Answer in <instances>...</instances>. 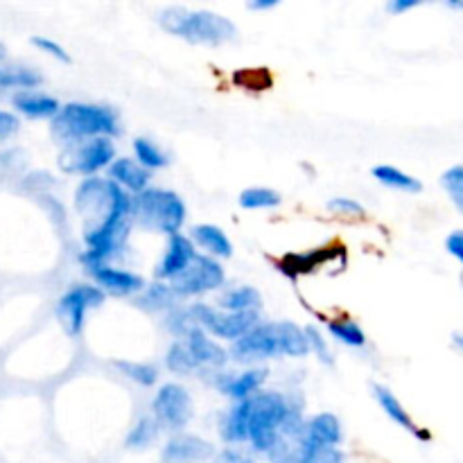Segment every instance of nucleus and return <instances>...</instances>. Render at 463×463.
<instances>
[{
    "mask_svg": "<svg viewBox=\"0 0 463 463\" xmlns=\"http://www.w3.org/2000/svg\"><path fill=\"white\" fill-rule=\"evenodd\" d=\"M184 342L188 344L190 353H193L194 360L199 362L202 369H224L231 362L229 348L217 344V339L213 337V335H208L203 328H199V326L184 339Z\"/></svg>",
    "mask_w": 463,
    "mask_h": 463,
    "instance_id": "17",
    "label": "nucleus"
},
{
    "mask_svg": "<svg viewBox=\"0 0 463 463\" xmlns=\"http://www.w3.org/2000/svg\"><path fill=\"white\" fill-rule=\"evenodd\" d=\"M41 75L32 68L18 66H0V89H18L34 90L41 84Z\"/></svg>",
    "mask_w": 463,
    "mask_h": 463,
    "instance_id": "31",
    "label": "nucleus"
},
{
    "mask_svg": "<svg viewBox=\"0 0 463 463\" xmlns=\"http://www.w3.org/2000/svg\"><path fill=\"white\" fill-rule=\"evenodd\" d=\"M280 0H249L247 3V9H251V12H269V9L279 7Z\"/></svg>",
    "mask_w": 463,
    "mask_h": 463,
    "instance_id": "44",
    "label": "nucleus"
},
{
    "mask_svg": "<svg viewBox=\"0 0 463 463\" xmlns=\"http://www.w3.org/2000/svg\"><path fill=\"white\" fill-rule=\"evenodd\" d=\"M116 369L131 380L138 387H154L158 383V366L149 364V362H129V360H118L113 362Z\"/></svg>",
    "mask_w": 463,
    "mask_h": 463,
    "instance_id": "32",
    "label": "nucleus"
},
{
    "mask_svg": "<svg viewBox=\"0 0 463 463\" xmlns=\"http://www.w3.org/2000/svg\"><path fill=\"white\" fill-rule=\"evenodd\" d=\"M32 45L39 48L43 54H48V57L57 59V61L71 63V54L66 52V48L61 43H57V41L50 39V36H32Z\"/></svg>",
    "mask_w": 463,
    "mask_h": 463,
    "instance_id": "39",
    "label": "nucleus"
},
{
    "mask_svg": "<svg viewBox=\"0 0 463 463\" xmlns=\"http://www.w3.org/2000/svg\"><path fill=\"white\" fill-rule=\"evenodd\" d=\"M217 307L229 312H240V315H262L265 307V298H262L260 289L251 288V285H235V288L224 289L217 298Z\"/></svg>",
    "mask_w": 463,
    "mask_h": 463,
    "instance_id": "21",
    "label": "nucleus"
},
{
    "mask_svg": "<svg viewBox=\"0 0 463 463\" xmlns=\"http://www.w3.org/2000/svg\"><path fill=\"white\" fill-rule=\"evenodd\" d=\"M328 333L335 342L344 344L348 348H364L366 346V333L362 330L360 324L351 319H335L328 324Z\"/></svg>",
    "mask_w": 463,
    "mask_h": 463,
    "instance_id": "33",
    "label": "nucleus"
},
{
    "mask_svg": "<svg viewBox=\"0 0 463 463\" xmlns=\"http://www.w3.org/2000/svg\"><path fill=\"white\" fill-rule=\"evenodd\" d=\"M217 463H253L251 457L242 455L240 450H224L217 457Z\"/></svg>",
    "mask_w": 463,
    "mask_h": 463,
    "instance_id": "43",
    "label": "nucleus"
},
{
    "mask_svg": "<svg viewBox=\"0 0 463 463\" xmlns=\"http://www.w3.org/2000/svg\"><path fill=\"white\" fill-rule=\"evenodd\" d=\"M104 298H107V294L93 283H81L68 288L66 294L57 303V319L61 324L63 333L77 337L84 330L89 312L102 306Z\"/></svg>",
    "mask_w": 463,
    "mask_h": 463,
    "instance_id": "10",
    "label": "nucleus"
},
{
    "mask_svg": "<svg viewBox=\"0 0 463 463\" xmlns=\"http://www.w3.org/2000/svg\"><path fill=\"white\" fill-rule=\"evenodd\" d=\"M306 335H307V344H310V353L321 362V364H333L335 355H333V348H330L328 339L324 337L317 326H306Z\"/></svg>",
    "mask_w": 463,
    "mask_h": 463,
    "instance_id": "37",
    "label": "nucleus"
},
{
    "mask_svg": "<svg viewBox=\"0 0 463 463\" xmlns=\"http://www.w3.org/2000/svg\"><path fill=\"white\" fill-rule=\"evenodd\" d=\"M179 297L175 294V289L170 288V283H163V280H156V283L147 285L145 292L140 294V306L147 307V310H175L179 306Z\"/></svg>",
    "mask_w": 463,
    "mask_h": 463,
    "instance_id": "28",
    "label": "nucleus"
},
{
    "mask_svg": "<svg viewBox=\"0 0 463 463\" xmlns=\"http://www.w3.org/2000/svg\"><path fill=\"white\" fill-rule=\"evenodd\" d=\"M215 446L197 434H172L163 446L161 459L163 463H203L215 459Z\"/></svg>",
    "mask_w": 463,
    "mask_h": 463,
    "instance_id": "15",
    "label": "nucleus"
},
{
    "mask_svg": "<svg viewBox=\"0 0 463 463\" xmlns=\"http://www.w3.org/2000/svg\"><path fill=\"white\" fill-rule=\"evenodd\" d=\"M328 211L342 217H362L366 213L364 206L353 197H333L328 202Z\"/></svg>",
    "mask_w": 463,
    "mask_h": 463,
    "instance_id": "38",
    "label": "nucleus"
},
{
    "mask_svg": "<svg viewBox=\"0 0 463 463\" xmlns=\"http://www.w3.org/2000/svg\"><path fill=\"white\" fill-rule=\"evenodd\" d=\"M107 175L113 184L120 185V188L125 190V193H129L131 197H136V194L152 188V185H149V181H152V172L145 170L134 156H118L116 161L111 163V167L107 170Z\"/></svg>",
    "mask_w": 463,
    "mask_h": 463,
    "instance_id": "18",
    "label": "nucleus"
},
{
    "mask_svg": "<svg viewBox=\"0 0 463 463\" xmlns=\"http://www.w3.org/2000/svg\"><path fill=\"white\" fill-rule=\"evenodd\" d=\"M298 446V457L301 463H344V455L339 448H324V446Z\"/></svg>",
    "mask_w": 463,
    "mask_h": 463,
    "instance_id": "36",
    "label": "nucleus"
},
{
    "mask_svg": "<svg viewBox=\"0 0 463 463\" xmlns=\"http://www.w3.org/2000/svg\"><path fill=\"white\" fill-rule=\"evenodd\" d=\"M441 188L446 190L448 199H450L452 206L457 208V213L463 215V165L457 163V165H450L441 175Z\"/></svg>",
    "mask_w": 463,
    "mask_h": 463,
    "instance_id": "35",
    "label": "nucleus"
},
{
    "mask_svg": "<svg viewBox=\"0 0 463 463\" xmlns=\"http://www.w3.org/2000/svg\"><path fill=\"white\" fill-rule=\"evenodd\" d=\"M131 215H134V224L143 226L145 231L170 238V235L181 233L188 220V208L175 190L152 185L131 199Z\"/></svg>",
    "mask_w": 463,
    "mask_h": 463,
    "instance_id": "5",
    "label": "nucleus"
},
{
    "mask_svg": "<svg viewBox=\"0 0 463 463\" xmlns=\"http://www.w3.org/2000/svg\"><path fill=\"white\" fill-rule=\"evenodd\" d=\"M134 158L149 172L161 170V167H165L170 163V158L163 152L161 145L154 143L152 138H145V136L134 138Z\"/></svg>",
    "mask_w": 463,
    "mask_h": 463,
    "instance_id": "30",
    "label": "nucleus"
},
{
    "mask_svg": "<svg viewBox=\"0 0 463 463\" xmlns=\"http://www.w3.org/2000/svg\"><path fill=\"white\" fill-rule=\"evenodd\" d=\"M240 206L244 211H265V208H276L283 203L279 190L267 188V185H251V188H244L238 197Z\"/></svg>",
    "mask_w": 463,
    "mask_h": 463,
    "instance_id": "27",
    "label": "nucleus"
},
{
    "mask_svg": "<svg viewBox=\"0 0 463 463\" xmlns=\"http://www.w3.org/2000/svg\"><path fill=\"white\" fill-rule=\"evenodd\" d=\"M81 265H84L86 274L93 279V285H98L104 294H111V297H136V294H143L147 283L140 274L131 269H122L116 267L113 262H104L99 258L90 256V253H81Z\"/></svg>",
    "mask_w": 463,
    "mask_h": 463,
    "instance_id": "11",
    "label": "nucleus"
},
{
    "mask_svg": "<svg viewBox=\"0 0 463 463\" xmlns=\"http://www.w3.org/2000/svg\"><path fill=\"white\" fill-rule=\"evenodd\" d=\"M373 398H375V402L383 407L384 414L389 416V420H393V423L401 425L402 430H407L411 437L420 439V441H430V439H432L430 437L428 430H423L419 423H416L414 416L405 410V405L401 402V398H398L392 389L384 387V384H373Z\"/></svg>",
    "mask_w": 463,
    "mask_h": 463,
    "instance_id": "19",
    "label": "nucleus"
},
{
    "mask_svg": "<svg viewBox=\"0 0 463 463\" xmlns=\"http://www.w3.org/2000/svg\"><path fill=\"white\" fill-rule=\"evenodd\" d=\"M298 396L283 392H260L249 398V446L269 455L280 441V428L292 410H303Z\"/></svg>",
    "mask_w": 463,
    "mask_h": 463,
    "instance_id": "4",
    "label": "nucleus"
},
{
    "mask_svg": "<svg viewBox=\"0 0 463 463\" xmlns=\"http://www.w3.org/2000/svg\"><path fill=\"white\" fill-rule=\"evenodd\" d=\"M165 326L179 342H184V339L197 328V321H194L193 312H190V306H176L175 310L167 312Z\"/></svg>",
    "mask_w": 463,
    "mask_h": 463,
    "instance_id": "34",
    "label": "nucleus"
},
{
    "mask_svg": "<svg viewBox=\"0 0 463 463\" xmlns=\"http://www.w3.org/2000/svg\"><path fill=\"white\" fill-rule=\"evenodd\" d=\"M18 127H21V120H18L12 111H3V109H0V140L12 138L18 131Z\"/></svg>",
    "mask_w": 463,
    "mask_h": 463,
    "instance_id": "40",
    "label": "nucleus"
},
{
    "mask_svg": "<svg viewBox=\"0 0 463 463\" xmlns=\"http://www.w3.org/2000/svg\"><path fill=\"white\" fill-rule=\"evenodd\" d=\"M452 348L463 355V330H455V333H452Z\"/></svg>",
    "mask_w": 463,
    "mask_h": 463,
    "instance_id": "45",
    "label": "nucleus"
},
{
    "mask_svg": "<svg viewBox=\"0 0 463 463\" xmlns=\"http://www.w3.org/2000/svg\"><path fill=\"white\" fill-rule=\"evenodd\" d=\"M116 158L113 138H90L63 147V152L59 154V167L66 175H80L89 179L98 176V172L109 170Z\"/></svg>",
    "mask_w": 463,
    "mask_h": 463,
    "instance_id": "6",
    "label": "nucleus"
},
{
    "mask_svg": "<svg viewBox=\"0 0 463 463\" xmlns=\"http://www.w3.org/2000/svg\"><path fill=\"white\" fill-rule=\"evenodd\" d=\"M165 366H167V371H172L175 375H193L202 369V366H199V362L194 360L193 353H190L188 344L179 342V339H176V342H172L170 348H167Z\"/></svg>",
    "mask_w": 463,
    "mask_h": 463,
    "instance_id": "29",
    "label": "nucleus"
},
{
    "mask_svg": "<svg viewBox=\"0 0 463 463\" xmlns=\"http://www.w3.org/2000/svg\"><path fill=\"white\" fill-rule=\"evenodd\" d=\"M220 437L229 446H242L249 443V405L233 402L220 419Z\"/></svg>",
    "mask_w": 463,
    "mask_h": 463,
    "instance_id": "23",
    "label": "nucleus"
},
{
    "mask_svg": "<svg viewBox=\"0 0 463 463\" xmlns=\"http://www.w3.org/2000/svg\"><path fill=\"white\" fill-rule=\"evenodd\" d=\"M0 50H3V48H0Z\"/></svg>",
    "mask_w": 463,
    "mask_h": 463,
    "instance_id": "47",
    "label": "nucleus"
},
{
    "mask_svg": "<svg viewBox=\"0 0 463 463\" xmlns=\"http://www.w3.org/2000/svg\"><path fill=\"white\" fill-rule=\"evenodd\" d=\"M161 432V425H158V420L154 416H143V419L136 420V425L127 434L125 448L127 450H147V448H152L156 443Z\"/></svg>",
    "mask_w": 463,
    "mask_h": 463,
    "instance_id": "26",
    "label": "nucleus"
},
{
    "mask_svg": "<svg viewBox=\"0 0 463 463\" xmlns=\"http://www.w3.org/2000/svg\"><path fill=\"white\" fill-rule=\"evenodd\" d=\"M131 194L104 176H89L75 190V208L86 222V253L113 262L127 247L134 215Z\"/></svg>",
    "mask_w": 463,
    "mask_h": 463,
    "instance_id": "1",
    "label": "nucleus"
},
{
    "mask_svg": "<svg viewBox=\"0 0 463 463\" xmlns=\"http://www.w3.org/2000/svg\"><path fill=\"white\" fill-rule=\"evenodd\" d=\"M344 441V428L339 419L330 411H321L312 419L306 420V430H303L301 439L297 443L303 446H324V448H339Z\"/></svg>",
    "mask_w": 463,
    "mask_h": 463,
    "instance_id": "16",
    "label": "nucleus"
},
{
    "mask_svg": "<svg viewBox=\"0 0 463 463\" xmlns=\"http://www.w3.org/2000/svg\"><path fill=\"white\" fill-rule=\"evenodd\" d=\"M446 7L452 9V12H463V0H448Z\"/></svg>",
    "mask_w": 463,
    "mask_h": 463,
    "instance_id": "46",
    "label": "nucleus"
},
{
    "mask_svg": "<svg viewBox=\"0 0 463 463\" xmlns=\"http://www.w3.org/2000/svg\"><path fill=\"white\" fill-rule=\"evenodd\" d=\"M276 337H279L280 355L288 357H306L310 355V344H307L306 328L294 321H279L276 324Z\"/></svg>",
    "mask_w": 463,
    "mask_h": 463,
    "instance_id": "24",
    "label": "nucleus"
},
{
    "mask_svg": "<svg viewBox=\"0 0 463 463\" xmlns=\"http://www.w3.org/2000/svg\"><path fill=\"white\" fill-rule=\"evenodd\" d=\"M419 0H389L387 12L393 14V16H401V14L411 12V9L419 7Z\"/></svg>",
    "mask_w": 463,
    "mask_h": 463,
    "instance_id": "42",
    "label": "nucleus"
},
{
    "mask_svg": "<svg viewBox=\"0 0 463 463\" xmlns=\"http://www.w3.org/2000/svg\"><path fill=\"white\" fill-rule=\"evenodd\" d=\"M446 249L455 260H459L463 265V231H452L446 238Z\"/></svg>",
    "mask_w": 463,
    "mask_h": 463,
    "instance_id": "41",
    "label": "nucleus"
},
{
    "mask_svg": "<svg viewBox=\"0 0 463 463\" xmlns=\"http://www.w3.org/2000/svg\"><path fill=\"white\" fill-rule=\"evenodd\" d=\"M158 25L172 36L199 45H222L238 36V27L231 18L211 9H190L170 5L158 12Z\"/></svg>",
    "mask_w": 463,
    "mask_h": 463,
    "instance_id": "3",
    "label": "nucleus"
},
{
    "mask_svg": "<svg viewBox=\"0 0 463 463\" xmlns=\"http://www.w3.org/2000/svg\"><path fill=\"white\" fill-rule=\"evenodd\" d=\"M190 312L199 328H203L215 339H224L231 344L242 339L249 330H253L262 321L258 315H240V312L222 310V307L208 306V303H193Z\"/></svg>",
    "mask_w": 463,
    "mask_h": 463,
    "instance_id": "8",
    "label": "nucleus"
},
{
    "mask_svg": "<svg viewBox=\"0 0 463 463\" xmlns=\"http://www.w3.org/2000/svg\"><path fill=\"white\" fill-rule=\"evenodd\" d=\"M226 283V269L222 260L206 256V253H197L188 269L175 280H170V288L179 298H193L202 297V294L217 292L224 288Z\"/></svg>",
    "mask_w": 463,
    "mask_h": 463,
    "instance_id": "9",
    "label": "nucleus"
},
{
    "mask_svg": "<svg viewBox=\"0 0 463 463\" xmlns=\"http://www.w3.org/2000/svg\"><path fill=\"white\" fill-rule=\"evenodd\" d=\"M50 131L63 147L90 138H116L120 134V116L107 104L68 102L50 120Z\"/></svg>",
    "mask_w": 463,
    "mask_h": 463,
    "instance_id": "2",
    "label": "nucleus"
},
{
    "mask_svg": "<svg viewBox=\"0 0 463 463\" xmlns=\"http://www.w3.org/2000/svg\"><path fill=\"white\" fill-rule=\"evenodd\" d=\"M231 362L244 366H260L262 362L274 360L280 355L279 337H276V324L260 321L253 330H249L242 339L231 344Z\"/></svg>",
    "mask_w": 463,
    "mask_h": 463,
    "instance_id": "12",
    "label": "nucleus"
},
{
    "mask_svg": "<svg viewBox=\"0 0 463 463\" xmlns=\"http://www.w3.org/2000/svg\"><path fill=\"white\" fill-rule=\"evenodd\" d=\"M267 380H269V369H265V366H249V369L240 371V373H231V371L217 373L215 387L226 398H231V402H244L249 398L258 396L260 392H265Z\"/></svg>",
    "mask_w": 463,
    "mask_h": 463,
    "instance_id": "13",
    "label": "nucleus"
},
{
    "mask_svg": "<svg viewBox=\"0 0 463 463\" xmlns=\"http://www.w3.org/2000/svg\"><path fill=\"white\" fill-rule=\"evenodd\" d=\"M371 176H373L380 185H384V188L401 190V193H407V194H416L423 190L420 179L407 175V172L401 170V167L387 165V163H384V165H375L373 170H371Z\"/></svg>",
    "mask_w": 463,
    "mask_h": 463,
    "instance_id": "25",
    "label": "nucleus"
},
{
    "mask_svg": "<svg viewBox=\"0 0 463 463\" xmlns=\"http://www.w3.org/2000/svg\"><path fill=\"white\" fill-rule=\"evenodd\" d=\"M190 238L199 249L206 251V256L217 258V260H229L233 256V242L222 226L197 224L190 231Z\"/></svg>",
    "mask_w": 463,
    "mask_h": 463,
    "instance_id": "22",
    "label": "nucleus"
},
{
    "mask_svg": "<svg viewBox=\"0 0 463 463\" xmlns=\"http://www.w3.org/2000/svg\"><path fill=\"white\" fill-rule=\"evenodd\" d=\"M194 414L193 393L181 383H165L158 387L152 401V416L158 420L161 430L181 434L190 425Z\"/></svg>",
    "mask_w": 463,
    "mask_h": 463,
    "instance_id": "7",
    "label": "nucleus"
},
{
    "mask_svg": "<svg viewBox=\"0 0 463 463\" xmlns=\"http://www.w3.org/2000/svg\"><path fill=\"white\" fill-rule=\"evenodd\" d=\"M12 107L25 118H32V120H52L61 111L63 104H59V99L52 98V95L41 93V90L34 89L16 90L12 98Z\"/></svg>",
    "mask_w": 463,
    "mask_h": 463,
    "instance_id": "20",
    "label": "nucleus"
},
{
    "mask_svg": "<svg viewBox=\"0 0 463 463\" xmlns=\"http://www.w3.org/2000/svg\"><path fill=\"white\" fill-rule=\"evenodd\" d=\"M197 253H199L197 244L193 242L190 235H184V233L170 235L165 242V251H163L161 260H158L156 269H154L156 280H163V283L175 280L176 276H181L185 269H188L190 262L197 258Z\"/></svg>",
    "mask_w": 463,
    "mask_h": 463,
    "instance_id": "14",
    "label": "nucleus"
}]
</instances>
